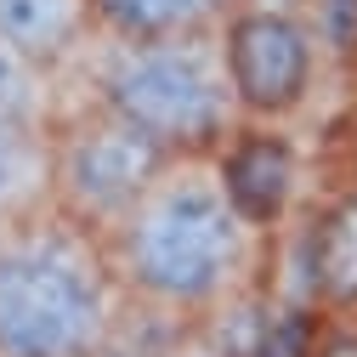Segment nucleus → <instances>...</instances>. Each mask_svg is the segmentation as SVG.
I'll list each match as a JSON object with an SVG mask.
<instances>
[{
    "label": "nucleus",
    "mask_w": 357,
    "mask_h": 357,
    "mask_svg": "<svg viewBox=\"0 0 357 357\" xmlns=\"http://www.w3.org/2000/svg\"><path fill=\"white\" fill-rule=\"evenodd\" d=\"M306 357H357V324H340V318H335L318 340H312Z\"/></svg>",
    "instance_id": "nucleus-13"
},
{
    "label": "nucleus",
    "mask_w": 357,
    "mask_h": 357,
    "mask_svg": "<svg viewBox=\"0 0 357 357\" xmlns=\"http://www.w3.org/2000/svg\"><path fill=\"white\" fill-rule=\"evenodd\" d=\"M244 0H91L102 40H182V34H221Z\"/></svg>",
    "instance_id": "nucleus-9"
},
{
    "label": "nucleus",
    "mask_w": 357,
    "mask_h": 357,
    "mask_svg": "<svg viewBox=\"0 0 357 357\" xmlns=\"http://www.w3.org/2000/svg\"><path fill=\"white\" fill-rule=\"evenodd\" d=\"M102 255L125 306L199 324L221 301L255 289L261 233L233 210L210 153H170L108 238Z\"/></svg>",
    "instance_id": "nucleus-1"
},
{
    "label": "nucleus",
    "mask_w": 357,
    "mask_h": 357,
    "mask_svg": "<svg viewBox=\"0 0 357 357\" xmlns=\"http://www.w3.org/2000/svg\"><path fill=\"white\" fill-rule=\"evenodd\" d=\"M165 357H215V351H210V346H204V340L193 335V340H182V346H176V351H165Z\"/></svg>",
    "instance_id": "nucleus-15"
},
{
    "label": "nucleus",
    "mask_w": 357,
    "mask_h": 357,
    "mask_svg": "<svg viewBox=\"0 0 357 357\" xmlns=\"http://www.w3.org/2000/svg\"><path fill=\"white\" fill-rule=\"evenodd\" d=\"M91 40H97L91 0H0V46L57 74L91 52Z\"/></svg>",
    "instance_id": "nucleus-7"
},
{
    "label": "nucleus",
    "mask_w": 357,
    "mask_h": 357,
    "mask_svg": "<svg viewBox=\"0 0 357 357\" xmlns=\"http://www.w3.org/2000/svg\"><path fill=\"white\" fill-rule=\"evenodd\" d=\"M306 23L318 46H329L335 57H357V0H306Z\"/></svg>",
    "instance_id": "nucleus-12"
},
{
    "label": "nucleus",
    "mask_w": 357,
    "mask_h": 357,
    "mask_svg": "<svg viewBox=\"0 0 357 357\" xmlns=\"http://www.w3.org/2000/svg\"><path fill=\"white\" fill-rule=\"evenodd\" d=\"M119 312L102 238L52 210L0 227V357H108Z\"/></svg>",
    "instance_id": "nucleus-2"
},
{
    "label": "nucleus",
    "mask_w": 357,
    "mask_h": 357,
    "mask_svg": "<svg viewBox=\"0 0 357 357\" xmlns=\"http://www.w3.org/2000/svg\"><path fill=\"white\" fill-rule=\"evenodd\" d=\"M318 34H312L306 12H261L238 6L221 23V63H227V85L238 119L250 125H284L306 108L312 85H318Z\"/></svg>",
    "instance_id": "nucleus-5"
},
{
    "label": "nucleus",
    "mask_w": 357,
    "mask_h": 357,
    "mask_svg": "<svg viewBox=\"0 0 357 357\" xmlns=\"http://www.w3.org/2000/svg\"><path fill=\"white\" fill-rule=\"evenodd\" d=\"M244 6H261V12H306V0H244Z\"/></svg>",
    "instance_id": "nucleus-14"
},
{
    "label": "nucleus",
    "mask_w": 357,
    "mask_h": 357,
    "mask_svg": "<svg viewBox=\"0 0 357 357\" xmlns=\"http://www.w3.org/2000/svg\"><path fill=\"white\" fill-rule=\"evenodd\" d=\"M57 68L34 63L12 46H0V125H29L46 130L57 119Z\"/></svg>",
    "instance_id": "nucleus-11"
},
{
    "label": "nucleus",
    "mask_w": 357,
    "mask_h": 357,
    "mask_svg": "<svg viewBox=\"0 0 357 357\" xmlns=\"http://www.w3.org/2000/svg\"><path fill=\"white\" fill-rule=\"evenodd\" d=\"M52 210V125H0V227H23V221Z\"/></svg>",
    "instance_id": "nucleus-10"
},
{
    "label": "nucleus",
    "mask_w": 357,
    "mask_h": 357,
    "mask_svg": "<svg viewBox=\"0 0 357 357\" xmlns=\"http://www.w3.org/2000/svg\"><path fill=\"white\" fill-rule=\"evenodd\" d=\"M306 301L329 318L357 312V188L329 199L306 233Z\"/></svg>",
    "instance_id": "nucleus-8"
},
{
    "label": "nucleus",
    "mask_w": 357,
    "mask_h": 357,
    "mask_svg": "<svg viewBox=\"0 0 357 357\" xmlns=\"http://www.w3.org/2000/svg\"><path fill=\"white\" fill-rule=\"evenodd\" d=\"M91 102L114 108L165 153H215L238 125V102L221 63V34L182 40H91L85 52Z\"/></svg>",
    "instance_id": "nucleus-3"
},
{
    "label": "nucleus",
    "mask_w": 357,
    "mask_h": 357,
    "mask_svg": "<svg viewBox=\"0 0 357 357\" xmlns=\"http://www.w3.org/2000/svg\"><path fill=\"white\" fill-rule=\"evenodd\" d=\"M165 159L170 153L148 130L85 97L52 119V215L74 221L91 238H108V227L142 199Z\"/></svg>",
    "instance_id": "nucleus-4"
},
{
    "label": "nucleus",
    "mask_w": 357,
    "mask_h": 357,
    "mask_svg": "<svg viewBox=\"0 0 357 357\" xmlns=\"http://www.w3.org/2000/svg\"><path fill=\"white\" fill-rule=\"evenodd\" d=\"M210 159H215V176H221V188H227L233 210L250 221L261 238L278 233L289 221L295 193H301V153L284 137V125H250V119H238L227 130V142H221Z\"/></svg>",
    "instance_id": "nucleus-6"
}]
</instances>
